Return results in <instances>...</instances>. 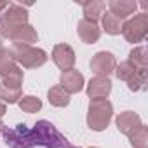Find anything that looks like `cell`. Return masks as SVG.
Here are the masks:
<instances>
[{
    "label": "cell",
    "mask_w": 148,
    "mask_h": 148,
    "mask_svg": "<svg viewBox=\"0 0 148 148\" xmlns=\"http://www.w3.org/2000/svg\"><path fill=\"white\" fill-rule=\"evenodd\" d=\"M61 87L71 94V92H79L84 87V75L77 70H66L61 73Z\"/></svg>",
    "instance_id": "9"
},
{
    "label": "cell",
    "mask_w": 148,
    "mask_h": 148,
    "mask_svg": "<svg viewBox=\"0 0 148 148\" xmlns=\"http://www.w3.org/2000/svg\"><path fill=\"white\" fill-rule=\"evenodd\" d=\"M103 28L110 35H119L122 32V19H119L117 16H113L108 11V12L103 14Z\"/></svg>",
    "instance_id": "16"
},
{
    "label": "cell",
    "mask_w": 148,
    "mask_h": 148,
    "mask_svg": "<svg viewBox=\"0 0 148 148\" xmlns=\"http://www.w3.org/2000/svg\"><path fill=\"white\" fill-rule=\"evenodd\" d=\"M110 91H112V82L108 80V77H103V75H96L94 79H91L87 86V94L92 99L106 98Z\"/></svg>",
    "instance_id": "10"
},
{
    "label": "cell",
    "mask_w": 148,
    "mask_h": 148,
    "mask_svg": "<svg viewBox=\"0 0 148 148\" xmlns=\"http://www.w3.org/2000/svg\"><path fill=\"white\" fill-rule=\"evenodd\" d=\"M108 9L113 16H117L119 19H124L131 14H134V11L138 9V4L132 0H112L108 4Z\"/></svg>",
    "instance_id": "12"
},
{
    "label": "cell",
    "mask_w": 148,
    "mask_h": 148,
    "mask_svg": "<svg viewBox=\"0 0 148 148\" xmlns=\"http://www.w3.org/2000/svg\"><path fill=\"white\" fill-rule=\"evenodd\" d=\"M9 7V2H0V14H2V11H5Z\"/></svg>",
    "instance_id": "23"
},
{
    "label": "cell",
    "mask_w": 148,
    "mask_h": 148,
    "mask_svg": "<svg viewBox=\"0 0 148 148\" xmlns=\"http://www.w3.org/2000/svg\"><path fill=\"white\" fill-rule=\"evenodd\" d=\"M49 101L54 106H66L70 103V94L61 86H56L49 91Z\"/></svg>",
    "instance_id": "17"
},
{
    "label": "cell",
    "mask_w": 148,
    "mask_h": 148,
    "mask_svg": "<svg viewBox=\"0 0 148 148\" xmlns=\"http://www.w3.org/2000/svg\"><path fill=\"white\" fill-rule=\"evenodd\" d=\"M131 143L134 148H148V131L143 124L131 134Z\"/></svg>",
    "instance_id": "18"
},
{
    "label": "cell",
    "mask_w": 148,
    "mask_h": 148,
    "mask_svg": "<svg viewBox=\"0 0 148 148\" xmlns=\"http://www.w3.org/2000/svg\"><path fill=\"white\" fill-rule=\"evenodd\" d=\"M139 125H141V120H139V117L134 112H124V113H120L117 117V127L124 134H129L131 136Z\"/></svg>",
    "instance_id": "11"
},
{
    "label": "cell",
    "mask_w": 148,
    "mask_h": 148,
    "mask_svg": "<svg viewBox=\"0 0 148 148\" xmlns=\"http://www.w3.org/2000/svg\"><path fill=\"white\" fill-rule=\"evenodd\" d=\"M4 131H5V127H4V124L0 122V134H4Z\"/></svg>",
    "instance_id": "25"
},
{
    "label": "cell",
    "mask_w": 148,
    "mask_h": 148,
    "mask_svg": "<svg viewBox=\"0 0 148 148\" xmlns=\"http://www.w3.org/2000/svg\"><path fill=\"white\" fill-rule=\"evenodd\" d=\"M5 113V105H2V103H0V117H2Z\"/></svg>",
    "instance_id": "24"
},
{
    "label": "cell",
    "mask_w": 148,
    "mask_h": 148,
    "mask_svg": "<svg viewBox=\"0 0 148 148\" xmlns=\"http://www.w3.org/2000/svg\"><path fill=\"white\" fill-rule=\"evenodd\" d=\"M52 59L63 71H66V70H71L73 63H75V52H73V49L70 45L59 44L52 51Z\"/></svg>",
    "instance_id": "7"
},
{
    "label": "cell",
    "mask_w": 148,
    "mask_h": 148,
    "mask_svg": "<svg viewBox=\"0 0 148 148\" xmlns=\"http://www.w3.org/2000/svg\"><path fill=\"white\" fill-rule=\"evenodd\" d=\"M19 106L23 112H28V113H33V112H38L40 106H42V101L35 96H25L21 101H19Z\"/></svg>",
    "instance_id": "22"
},
{
    "label": "cell",
    "mask_w": 148,
    "mask_h": 148,
    "mask_svg": "<svg viewBox=\"0 0 148 148\" xmlns=\"http://www.w3.org/2000/svg\"><path fill=\"white\" fill-rule=\"evenodd\" d=\"M112 103L106 98L99 99H91L89 105V113H87V124L92 131H103L106 129L110 119H112Z\"/></svg>",
    "instance_id": "3"
},
{
    "label": "cell",
    "mask_w": 148,
    "mask_h": 148,
    "mask_svg": "<svg viewBox=\"0 0 148 148\" xmlns=\"http://www.w3.org/2000/svg\"><path fill=\"white\" fill-rule=\"evenodd\" d=\"M9 38H11V40H14L16 44H26V45H30L32 42H37L38 35H37V32H35L30 25H25V26L18 28V30H16Z\"/></svg>",
    "instance_id": "15"
},
{
    "label": "cell",
    "mask_w": 148,
    "mask_h": 148,
    "mask_svg": "<svg viewBox=\"0 0 148 148\" xmlns=\"http://www.w3.org/2000/svg\"><path fill=\"white\" fill-rule=\"evenodd\" d=\"M105 9H106V4L105 2H99V0H89V2H84V19H89V21H98L103 14H105Z\"/></svg>",
    "instance_id": "14"
},
{
    "label": "cell",
    "mask_w": 148,
    "mask_h": 148,
    "mask_svg": "<svg viewBox=\"0 0 148 148\" xmlns=\"http://www.w3.org/2000/svg\"><path fill=\"white\" fill-rule=\"evenodd\" d=\"M138 70H139V68H138L136 64H132L131 61H125V63H122V64L117 66V77H119L120 80H125V82H127Z\"/></svg>",
    "instance_id": "20"
},
{
    "label": "cell",
    "mask_w": 148,
    "mask_h": 148,
    "mask_svg": "<svg viewBox=\"0 0 148 148\" xmlns=\"http://www.w3.org/2000/svg\"><path fill=\"white\" fill-rule=\"evenodd\" d=\"M122 33H124L125 40L132 42V44L145 40V37L148 33V16L145 12L136 14L132 19H129L127 23L122 25Z\"/></svg>",
    "instance_id": "5"
},
{
    "label": "cell",
    "mask_w": 148,
    "mask_h": 148,
    "mask_svg": "<svg viewBox=\"0 0 148 148\" xmlns=\"http://www.w3.org/2000/svg\"><path fill=\"white\" fill-rule=\"evenodd\" d=\"M21 80H23V71L14 73V75L2 79L0 84V98L9 103H16L18 98H21Z\"/></svg>",
    "instance_id": "6"
},
{
    "label": "cell",
    "mask_w": 148,
    "mask_h": 148,
    "mask_svg": "<svg viewBox=\"0 0 148 148\" xmlns=\"http://www.w3.org/2000/svg\"><path fill=\"white\" fill-rule=\"evenodd\" d=\"M117 63H115V58L110 54V52H98L92 59H91V68L92 71H96L98 75H103L106 77L108 73H112L115 70Z\"/></svg>",
    "instance_id": "8"
},
{
    "label": "cell",
    "mask_w": 148,
    "mask_h": 148,
    "mask_svg": "<svg viewBox=\"0 0 148 148\" xmlns=\"http://www.w3.org/2000/svg\"><path fill=\"white\" fill-rule=\"evenodd\" d=\"M9 54L14 61L21 63L26 68H37L47 61V54L42 49H37V47L26 45V44H14L11 47Z\"/></svg>",
    "instance_id": "4"
},
{
    "label": "cell",
    "mask_w": 148,
    "mask_h": 148,
    "mask_svg": "<svg viewBox=\"0 0 148 148\" xmlns=\"http://www.w3.org/2000/svg\"><path fill=\"white\" fill-rule=\"evenodd\" d=\"M25 25H28L26 9L18 4H9V7L2 12V18H0V33L9 38L18 28Z\"/></svg>",
    "instance_id": "2"
},
{
    "label": "cell",
    "mask_w": 148,
    "mask_h": 148,
    "mask_svg": "<svg viewBox=\"0 0 148 148\" xmlns=\"http://www.w3.org/2000/svg\"><path fill=\"white\" fill-rule=\"evenodd\" d=\"M127 84H129L131 91H141V89H145V86H146V68H139L134 75L127 80Z\"/></svg>",
    "instance_id": "19"
},
{
    "label": "cell",
    "mask_w": 148,
    "mask_h": 148,
    "mask_svg": "<svg viewBox=\"0 0 148 148\" xmlns=\"http://www.w3.org/2000/svg\"><path fill=\"white\" fill-rule=\"evenodd\" d=\"M129 61L136 64L138 68H146V49L145 47H136L129 54Z\"/></svg>",
    "instance_id": "21"
},
{
    "label": "cell",
    "mask_w": 148,
    "mask_h": 148,
    "mask_svg": "<svg viewBox=\"0 0 148 148\" xmlns=\"http://www.w3.org/2000/svg\"><path fill=\"white\" fill-rule=\"evenodd\" d=\"M79 37L86 42V44H94L98 38H99V35H101V32H99V28H98V25L94 23V21H89V19H82L80 23H79Z\"/></svg>",
    "instance_id": "13"
},
{
    "label": "cell",
    "mask_w": 148,
    "mask_h": 148,
    "mask_svg": "<svg viewBox=\"0 0 148 148\" xmlns=\"http://www.w3.org/2000/svg\"><path fill=\"white\" fill-rule=\"evenodd\" d=\"M4 138L7 146L11 148H32V146H45V148H79L71 145L51 122L40 120L32 129L25 124H19L14 129H5Z\"/></svg>",
    "instance_id": "1"
}]
</instances>
